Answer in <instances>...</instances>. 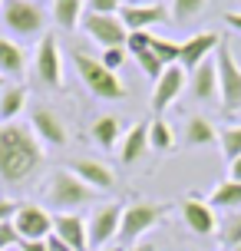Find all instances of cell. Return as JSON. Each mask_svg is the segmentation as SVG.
I'll use <instances>...</instances> for the list:
<instances>
[{"instance_id":"cell-5","label":"cell","mask_w":241,"mask_h":251,"mask_svg":"<svg viewBox=\"0 0 241 251\" xmlns=\"http://www.w3.org/2000/svg\"><path fill=\"white\" fill-rule=\"evenodd\" d=\"M215 63H218V102H221V113L235 116L241 113V66L225 40L218 47Z\"/></svg>"},{"instance_id":"cell-12","label":"cell","mask_w":241,"mask_h":251,"mask_svg":"<svg viewBox=\"0 0 241 251\" xmlns=\"http://www.w3.org/2000/svg\"><path fill=\"white\" fill-rule=\"evenodd\" d=\"M221 47V37H218L215 30H202V33H195V37L182 40V53H178V66L192 73L195 66H202L212 53Z\"/></svg>"},{"instance_id":"cell-38","label":"cell","mask_w":241,"mask_h":251,"mask_svg":"<svg viewBox=\"0 0 241 251\" xmlns=\"http://www.w3.org/2000/svg\"><path fill=\"white\" fill-rule=\"evenodd\" d=\"M228 178H231V182H241V155L228 162Z\"/></svg>"},{"instance_id":"cell-36","label":"cell","mask_w":241,"mask_h":251,"mask_svg":"<svg viewBox=\"0 0 241 251\" xmlns=\"http://www.w3.org/2000/svg\"><path fill=\"white\" fill-rule=\"evenodd\" d=\"M17 201H10V199H0V222H10L13 215H17Z\"/></svg>"},{"instance_id":"cell-33","label":"cell","mask_w":241,"mask_h":251,"mask_svg":"<svg viewBox=\"0 0 241 251\" xmlns=\"http://www.w3.org/2000/svg\"><path fill=\"white\" fill-rule=\"evenodd\" d=\"M126 47H109V50H102V56H99V63L102 66H106V70H119V66H122V63H126Z\"/></svg>"},{"instance_id":"cell-44","label":"cell","mask_w":241,"mask_h":251,"mask_svg":"<svg viewBox=\"0 0 241 251\" xmlns=\"http://www.w3.org/2000/svg\"><path fill=\"white\" fill-rule=\"evenodd\" d=\"M3 86H7V79H3V76H0V93H3Z\"/></svg>"},{"instance_id":"cell-3","label":"cell","mask_w":241,"mask_h":251,"mask_svg":"<svg viewBox=\"0 0 241 251\" xmlns=\"http://www.w3.org/2000/svg\"><path fill=\"white\" fill-rule=\"evenodd\" d=\"M165 215H169V205H162V201H132V205L122 208V225H119V238L116 241H122L126 248L139 245L142 235L152 231Z\"/></svg>"},{"instance_id":"cell-47","label":"cell","mask_w":241,"mask_h":251,"mask_svg":"<svg viewBox=\"0 0 241 251\" xmlns=\"http://www.w3.org/2000/svg\"><path fill=\"white\" fill-rule=\"evenodd\" d=\"M33 3H37V0H33Z\"/></svg>"},{"instance_id":"cell-24","label":"cell","mask_w":241,"mask_h":251,"mask_svg":"<svg viewBox=\"0 0 241 251\" xmlns=\"http://www.w3.org/2000/svg\"><path fill=\"white\" fill-rule=\"evenodd\" d=\"M208 205L212 208H225V212H238L241 208V182H218L208 195Z\"/></svg>"},{"instance_id":"cell-40","label":"cell","mask_w":241,"mask_h":251,"mask_svg":"<svg viewBox=\"0 0 241 251\" xmlns=\"http://www.w3.org/2000/svg\"><path fill=\"white\" fill-rule=\"evenodd\" d=\"M225 24H228L231 30H238V33H241V13H225Z\"/></svg>"},{"instance_id":"cell-16","label":"cell","mask_w":241,"mask_h":251,"mask_svg":"<svg viewBox=\"0 0 241 251\" xmlns=\"http://www.w3.org/2000/svg\"><path fill=\"white\" fill-rule=\"evenodd\" d=\"M53 235H56L60 241H66L73 251H86L89 248L86 218H79L76 212H56L53 215Z\"/></svg>"},{"instance_id":"cell-29","label":"cell","mask_w":241,"mask_h":251,"mask_svg":"<svg viewBox=\"0 0 241 251\" xmlns=\"http://www.w3.org/2000/svg\"><path fill=\"white\" fill-rule=\"evenodd\" d=\"M218 146L225 152V159H238L241 155V126H225L221 132H218Z\"/></svg>"},{"instance_id":"cell-43","label":"cell","mask_w":241,"mask_h":251,"mask_svg":"<svg viewBox=\"0 0 241 251\" xmlns=\"http://www.w3.org/2000/svg\"><path fill=\"white\" fill-rule=\"evenodd\" d=\"M129 3H155V0H129Z\"/></svg>"},{"instance_id":"cell-32","label":"cell","mask_w":241,"mask_h":251,"mask_svg":"<svg viewBox=\"0 0 241 251\" xmlns=\"http://www.w3.org/2000/svg\"><path fill=\"white\" fill-rule=\"evenodd\" d=\"M20 245H24V238H20V231L13 228V218H10V222H0V251L20 248Z\"/></svg>"},{"instance_id":"cell-21","label":"cell","mask_w":241,"mask_h":251,"mask_svg":"<svg viewBox=\"0 0 241 251\" xmlns=\"http://www.w3.org/2000/svg\"><path fill=\"white\" fill-rule=\"evenodd\" d=\"M185 146H192V149L218 146V129L212 126V119H205V116H189V123H185Z\"/></svg>"},{"instance_id":"cell-46","label":"cell","mask_w":241,"mask_h":251,"mask_svg":"<svg viewBox=\"0 0 241 251\" xmlns=\"http://www.w3.org/2000/svg\"><path fill=\"white\" fill-rule=\"evenodd\" d=\"M0 7H3V0H0Z\"/></svg>"},{"instance_id":"cell-20","label":"cell","mask_w":241,"mask_h":251,"mask_svg":"<svg viewBox=\"0 0 241 251\" xmlns=\"http://www.w3.org/2000/svg\"><path fill=\"white\" fill-rule=\"evenodd\" d=\"M26 73V53L20 43L0 37V76L3 79H24Z\"/></svg>"},{"instance_id":"cell-27","label":"cell","mask_w":241,"mask_h":251,"mask_svg":"<svg viewBox=\"0 0 241 251\" xmlns=\"http://www.w3.org/2000/svg\"><path fill=\"white\" fill-rule=\"evenodd\" d=\"M218 238L228 251H235L241 245V208L238 212H228L221 222H218Z\"/></svg>"},{"instance_id":"cell-13","label":"cell","mask_w":241,"mask_h":251,"mask_svg":"<svg viewBox=\"0 0 241 251\" xmlns=\"http://www.w3.org/2000/svg\"><path fill=\"white\" fill-rule=\"evenodd\" d=\"M189 86V76L182 66H165V73L155 79V89H152V113L162 116L172 102L178 100V93Z\"/></svg>"},{"instance_id":"cell-6","label":"cell","mask_w":241,"mask_h":251,"mask_svg":"<svg viewBox=\"0 0 241 251\" xmlns=\"http://www.w3.org/2000/svg\"><path fill=\"white\" fill-rule=\"evenodd\" d=\"M0 17H3L7 30L17 37H40L47 26V10L33 0H3Z\"/></svg>"},{"instance_id":"cell-39","label":"cell","mask_w":241,"mask_h":251,"mask_svg":"<svg viewBox=\"0 0 241 251\" xmlns=\"http://www.w3.org/2000/svg\"><path fill=\"white\" fill-rule=\"evenodd\" d=\"M20 251H47V241H24Z\"/></svg>"},{"instance_id":"cell-7","label":"cell","mask_w":241,"mask_h":251,"mask_svg":"<svg viewBox=\"0 0 241 251\" xmlns=\"http://www.w3.org/2000/svg\"><path fill=\"white\" fill-rule=\"evenodd\" d=\"M33 73L43 86L60 89L63 86V56H60V43L53 33H43L37 43V53H33Z\"/></svg>"},{"instance_id":"cell-1","label":"cell","mask_w":241,"mask_h":251,"mask_svg":"<svg viewBox=\"0 0 241 251\" xmlns=\"http://www.w3.org/2000/svg\"><path fill=\"white\" fill-rule=\"evenodd\" d=\"M47 162V149L24 123H0V182L26 185Z\"/></svg>"},{"instance_id":"cell-11","label":"cell","mask_w":241,"mask_h":251,"mask_svg":"<svg viewBox=\"0 0 241 251\" xmlns=\"http://www.w3.org/2000/svg\"><path fill=\"white\" fill-rule=\"evenodd\" d=\"M13 228L24 241H47L53 235V215L40 205H20L13 215Z\"/></svg>"},{"instance_id":"cell-30","label":"cell","mask_w":241,"mask_h":251,"mask_svg":"<svg viewBox=\"0 0 241 251\" xmlns=\"http://www.w3.org/2000/svg\"><path fill=\"white\" fill-rule=\"evenodd\" d=\"M205 3L208 0H172V17L178 24H189V20H195L205 10Z\"/></svg>"},{"instance_id":"cell-17","label":"cell","mask_w":241,"mask_h":251,"mask_svg":"<svg viewBox=\"0 0 241 251\" xmlns=\"http://www.w3.org/2000/svg\"><path fill=\"white\" fill-rule=\"evenodd\" d=\"M70 172L79 182H86L93 192H106V188L116 185V172L106 162H99V159H76V162L70 165Z\"/></svg>"},{"instance_id":"cell-23","label":"cell","mask_w":241,"mask_h":251,"mask_svg":"<svg viewBox=\"0 0 241 251\" xmlns=\"http://www.w3.org/2000/svg\"><path fill=\"white\" fill-rule=\"evenodd\" d=\"M24 109H26V86L7 83L3 93H0V119H3V123H13Z\"/></svg>"},{"instance_id":"cell-28","label":"cell","mask_w":241,"mask_h":251,"mask_svg":"<svg viewBox=\"0 0 241 251\" xmlns=\"http://www.w3.org/2000/svg\"><path fill=\"white\" fill-rule=\"evenodd\" d=\"M149 50L165 63V66H175L178 63V53H182V40H169V37H155L149 40Z\"/></svg>"},{"instance_id":"cell-15","label":"cell","mask_w":241,"mask_h":251,"mask_svg":"<svg viewBox=\"0 0 241 251\" xmlns=\"http://www.w3.org/2000/svg\"><path fill=\"white\" fill-rule=\"evenodd\" d=\"M119 20H122V26H126L129 33H136V30H149V26L165 24L169 13H165L162 3H122Z\"/></svg>"},{"instance_id":"cell-34","label":"cell","mask_w":241,"mask_h":251,"mask_svg":"<svg viewBox=\"0 0 241 251\" xmlns=\"http://www.w3.org/2000/svg\"><path fill=\"white\" fill-rule=\"evenodd\" d=\"M149 40H152V33H149V30H136V33H129V37H126V50L136 56V53L149 50Z\"/></svg>"},{"instance_id":"cell-19","label":"cell","mask_w":241,"mask_h":251,"mask_svg":"<svg viewBox=\"0 0 241 251\" xmlns=\"http://www.w3.org/2000/svg\"><path fill=\"white\" fill-rule=\"evenodd\" d=\"M145 152H149V123H136L119 142V162L132 165V162H139Z\"/></svg>"},{"instance_id":"cell-22","label":"cell","mask_w":241,"mask_h":251,"mask_svg":"<svg viewBox=\"0 0 241 251\" xmlns=\"http://www.w3.org/2000/svg\"><path fill=\"white\" fill-rule=\"evenodd\" d=\"M89 132H93L99 149H119V142H122V123H119V116H99Z\"/></svg>"},{"instance_id":"cell-14","label":"cell","mask_w":241,"mask_h":251,"mask_svg":"<svg viewBox=\"0 0 241 251\" xmlns=\"http://www.w3.org/2000/svg\"><path fill=\"white\" fill-rule=\"evenodd\" d=\"M182 218H185V225H189L195 235H202V238H208V235L218 231L215 208L205 199H198V195H185V199H182Z\"/></svg>"},{"instance_id":"cell-41","label":"cell","mask_w":241,"mask_h":251,"mask_svg":"<svg viewBox=\"0 0 241 251\" xmlns=\"http://www.w3.org/2000/svg\"><path fill=\"white\" fill-rule=\"evenodd\" d=\"M126 251H155V245H145V241H139V245H132V248Z\"/></svg>"},{"instance_id":"cell-4","label":"cell","mask_w":241,"mask_h":251,"mask_svg":"<svg viewBox=\"0 0 241 251\" xmlns=\"http://www.w3.org/2000/svg\"><path fill=\"white\" fill-rule=\"evenodd\" d=\"M93 199H96V192L86 182H79L70 169H56L47 182V201L60 212H76V208L89 205Z\"/></svg>"},{"instance_id":"cell-42","label":"cell","mask_w":241,"mask_h":251,"mask_svg":"<svg viewBox=\"0 0 241 251\" xmlns=\"http://www.w3.org/2000/svg\"><path fill=\"white\" fill-rule=\"evenodd\" d=\"M99 251H126V248H119V245H109V248H99Z\"/></svg>"},{"instance_id":"cell-8","label":"cell","mask_w":241,"mask_h":251,"mask_svg":"<svg viewBox=\"0 0 241 251\" xmlns=\"http://www.w3.org/2000/svg\"><path fill=\"white\" fill-rule=\"evenodd\" d=\"M79 26H83V33H86L89 40L99 43L102 50H109V47H126L129 30L122 26L119 13H83Z\"/></svg>"},{"instance_id":"cell-18","label":"cell","mask_w":241,"mask_h":251,"mask_svg":"<svg viewBox=\"0 0 241 251\" xmlns=\"http://www.w3.org/2000/svg\"><path fill=\"white\" fill-rule=\"evenodd\" d=\"M192 96L198 102H218V63L208 56L202 66H195L189 76Z\"/></svg>"},{"instance_id":"cell-9","label":"cell","mask_w":241,"mask_h":251,"mask_svg":"<svg viewBox=\"0 0 241 251\" xmlns=\"http://www.w3.org/2000/svg\"><path fill=\"white\" fill-rule=\"evenodd\" d=\"M119 225H122V205H99L96 212L86 218V231H89V248H109L119 238Z\"/></svg>"},{"instance_id":"cell-26","label":"cell","mask_w":241,"mask_h":251,"mask_svg":"<svg viewBox=\"0 0 241 251\" xmlns=\"http://www.w3.org/2000/svg\"><path fill=\"white\" fill-rule=\"evenodd\" d=\"M149 149L155 152H172L175 149V132L165 119H152L149 123Z\"/></svg>"},{"instance_id":"cell-2","label":"cell","mask_w":241,"mask_h":251,"mask_svg":"<svg viewBox=\"0 0 241 251\" xmlns=\"http://www.w3.org/2000/svg\"><path fill=\"white\" fill-rule=\"evenodd\" d=\"M73 63H76L79 79L86 83V89L96 96V100L116 102V100H122V96H126V83H122V79H119L113 70H106V66H102L96 56H89V53L76 50V53H73Z\"/></svg>"},{"instance_id":"cell-35","label":"cell","mask_w":241,"mask_h":251,"mask_svg":"<svg viewBox=\"0 0 241 251\" xmlns=\"http://www.w3.org/2000/svg\"><path fill=\"white\" fill-rule=\"evenodd\" d=\"M122 0H86V13H119Z\"/></svg>"},{"instance_id":"cell-10","label":"cell","mask_w":241,"mask_h":251,"mask_svg":"<svg viewBox=\"0 0 241 251\" xmlns=\"http://www.w3.org/2000/svg\"><path fill=\"white\" fill-rule=\"evenodd\" d=\"M30 132L37 136V142L43 149H63L66 139H70L63 119L53 113L50 106H33V113H30Z\"/></svg>"},{"instance_id":"cell-25","label":"cell","mask_w":241,"mask_h":251,"mask_svg":"<svg viewBox=\"0 0 241 251\" xmlns=\"http://www.w3.org/2000/svg\"><path fill=\"white\" fill-rule=\"evenodd\" d=\"M83 7H86V0H53V20H56V26H63V30L79 26Z\"/></svg>"},{"instance_id":"cell-45","label":"cell","mask_w":241,"mask_h":251,"mask_svg":"<svg viewBox=\"0 0 241 251\" xmlns=\"http://www.w3.org/2000/svg\"><path fill=\"white\" fill-rule=\"evenodd\" d=\"M235 251H241V245H238V248H235Z\"/></svg>"},{"instance_id":"cell-31","label":"cell","mask_w":241,"mask_h":251,"mask_svg":"<svg viewBox=\"0 0 241 251\" xmlns=\"http://www.w3.org/2000/svg\"><path fill=\"white\" fill-rule=\"evenodd\" d=\"M136 63H139V70L145 76H149V79H159V76L165 73V63L159 60V56H155L152 50H142V53H136Z\"/></svg>"},{"instance_id":"cell-37","label":"cell","mask_w":241,"mask_h":251,"mask_svg":"<svg viewBox=\"0 0 241 251\" xmlns=\"http://www.w3.org/2000/svg\"><path fill=\"white\" fill-rule=\"evenodd\" d=\"M47 251H73V248H70L66 241H60L56 235H50V238H47Z\"/></svg>"}]
</instances>
